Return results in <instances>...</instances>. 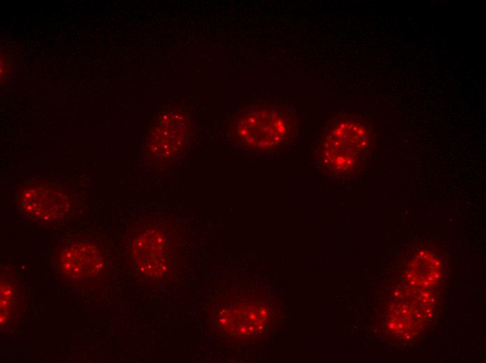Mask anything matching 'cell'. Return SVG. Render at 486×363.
Segmentation results:
<instances>
[{"label": "cell", "instance_id": "cell-1", "mask_svg": "<svg viewBox=\"0 0 486 363\" xmlns=\"http://www.w3.org/2000/svg\"><path fill=\"white\" fill-rule=\"evenodd\" d=\"M367 142V132L360 124L352 121L341 122L324 140V160L335 171L349 170L358 161Z\"/></svg>", "mask_w": 486, "mask_h": 363}, {"label": "cell", "instance_id": "cell-2", "mask_svg": "<svg viewBox=\"0 0 486 363\" xmlns=\"http://www.w3.org/2000/svg\"><path fill=\"white\" fill-rule=\"evenodd\" d=\"M133 258L138 271L154 279L166 275L170 266V246L166 236L156 228H149L135 239Z\"/></svg>", "mask_w": 486, "mask_h": 363}, {"label": "cell", "instance_id": "cell-3", "mask_svg": "<svg viewBox=\"0 0 486 363\" xmlns=\"http://www.w3.org/2000/svg\"><path fill=\"white\" fill-rule=\"evenodd\" d=\"M240 138L249 145L268 148L278 144L286 135L285 119L272 110H258L249 112L239 121Z\"/></svg>", "mask_w": 486, "mask_h": 363}, {"label": "cell", "instance_id": "cell-4", "mask_svg": "<svg viewBox=\"0 0 486 363\" xmlns=\"http://www.w3.org/2000/svg\"><path fill=\"white\" fill-rule=\"evenodd\" d=\"M20 202L27 215L43 222L59 218L68 207V200L62 193L42 185L26 188L22 193Z\"/></svg>", "mask_w": 486, "mask_h": 363}, {"label": "cell", "instance_id": "cell-5", "mask_svg": "<svg viewBox=\"0 0 486 363\" xmlns=\"http://www.w3.org/2000/svg\"><path fill=\"white\" fill-rule=\"evenodd\" d=\"M266 309L256 304L223 307L216 316L223 330L235 336H249L259 333L267 320Z\"/></svg>", "mask_w": 486, "mask_h": 363}, {"label": "cell", "instance_id": "cell-6", "mask_svg": "<svg viewBox=\"0 0 486 363\" xmlns=\"http://www.w3.org/2000/svg\"><path fill=\"white\" fill-rule=\"evenodd\" d=\"M59 262L61 270L73 279L93 277L103 267L101 253L91 243L71 245L61 253Z\"/></svg>", "mask_w": 486, "mask_h": 363}, {"label": "cell", "instance_id": "cell-7", "mask_svg": "<svg viewBox=\"0 0 486 363\" xmlns=\"http://www.w3.org/2000/svg\"><path fill=\"white\" fill-rule=\"evenodd\" d=\"M187 124L178 113H168L159 121L152 139L151 149L156 156L170 158L177 155L185 142Z\"/></svg>", "mask_w": 486, "mask_h": 363}, {"label": "cell", "instance_id": "cell-8", "mask_svg": "<svg viewBox=\"0 0 486 363\" xmlns=\"http://www.w3.org/2000/svg\"><path fill=\"white\" fill-rule=\"evenodd\" d=\"M411 272L413 276L411 277L416 279V284L432 286L436 283L439 277V262L430 254L420 253L413 263Z\"/></svg>", "mask_w": 486, "mask_h": 363}, {"label": "cell", "instance_id": "cell-9", "mask_svg": "<svg viewBox=\"0 0 486 363\" xmlns=\"http://www.w3.org/2000/svg\"><path fill=\"white\" fill-rule=\"evenodd\" d=\"M13 302L12 287L7 283L1 284V323H3L8 315Z\"/></svg>", "mask_w": 486, "mask_h": 363}]
</instances>
